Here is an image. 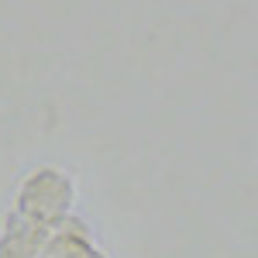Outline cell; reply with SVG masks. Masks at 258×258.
<instances>
[{
  "mask_svg": "<svg viewBox=\"0 0 258 258\" xmlns=\"http://www.w3.org/2000/svg\"><path fill=\"white\" fill-rule=\"evenodd\" d=\"M48 227L11 210L0 227V258H38Z\"/></svg>",
  "mask_w": 258,
  "mask_h": 258,
  "instance_id": "3",
  "label": "cell"
},
{
  "mask_svg": "<svg viewBox=\"0 0 258 258\" xmlns=\"http://www.w3.org/2000/svg\"><path fill=\"white\" fill-rule=\"evenodd\" d=\"M73 203H76V182L59 165H35L14 193V210L45 227L69 217Z\"/></svg>",
  "mask_w": 258,
  "mask_h": 258,
  "instance_id": "1",
  "label": "cell"
},
{
  "mask_svg": "<svg viewBox=\"0 0 258 258\" xmlns=\"http://www.w3.org/2000/svg\"><path fill=\"white\" fill-rule=\"evenodd\" d=\"M38 258H103V255H100L93 231L86 227V220L69 214V217H62L59 224L48 227Z\"/></svg>",
  "mask_w": 258,
  "mask_h": 258,
  "instance_id": "2",
  "label": "cell"
}]
</instances>
